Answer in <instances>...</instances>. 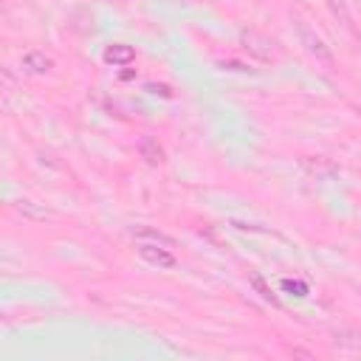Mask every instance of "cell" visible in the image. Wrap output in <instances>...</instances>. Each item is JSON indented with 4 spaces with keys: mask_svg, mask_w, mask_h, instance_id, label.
Instances as JSON below:
<instances>
[{
    "mask_svg": "<svg viewBox=\"0 0 361 361\" xmlns=\"http://www.w3.org/2000/svg\"><path fill=\"white\" fill-rule=\"evenodd\" d=\"M294 34H297V40H299V46L319 62V65H325V68H333V62H336V57H333V51H330V46L308 26V20H302V18H294Z\"/></svg>",
    "mask_w": 361,
    "mask_h": 361,
    "instance_id": "cell-1",
    "label": "cell"
},
{
    "mask_svg": "<svg viewBox=\"0 0 361 361\" xmlns=\"http://www.w3.org/2000/svg\"><path fill=\"white\" fill-rule=\"evenodd\" d=\"M240 46H243V51H249V57L260 60V62H274L280 60V43L257 29H243L240 32Z\"/></svg>",
    "mask_w": 361,
    "mask_h": 361,
    "instance_id": "cell-2",
    "label": "cell"
},
{
    "mask_svg": "<svg viewBox=\"0 0 361 361\" xmlns=\"http://www.w3.org/2000/svg\"><path fill=\"white\" fill-rule=\"evenodd\" d=\"M139 257L144 260V263H150V266H156V268H175V257H172V252L164 246H158V243H142L139 246Z\"/></svg>",
    "mask_w": 361,
    "mask_h": 361,
    "instance_id": "cell-3",
    "label": "cell"
},
{
    "mask_svg": "<svg viewBox=\"0 0 361 361\" xmlns=\"http://www.w3.org/2000/svg\"><path fill=\"white\" fill-rule=\"evenodd\" d=\"M139 156H142L147 164H153V167L164 164V147H161L158 139H153V136H142V139H139Z\"/></svg>",
    "mask_w": 361,
    "mask_h": 361,
    "instance_id": "cell-4",
    "label": "cell"
},
{
    "mask_svg": "<svg viewBox=\"0 0 361 361\" xmlns=\"http://www.w3.org/2000/svg\"><path fill=\"white\" fill-rule=\"evenodd\" d=\"M133 237L139 240V243H158V246H167V249L175 246V240H172L170 234H164V231H158V229H153V226H139V229H133Z\"/></svg>",
    "mask_w": 361,
    "mask_h": 361,
    "instance_id": "cell-5",
    "label": "cell"
},
{
    "mask_svg": "<svg viewBox=\"0 0 361 361\" xmlns=\"http://www.w3.org/2000/svg\"><path fill=\"white\" fill-rule=\"evenodd\" d=\"M133 60H136V51L125 43H113V46L104 48V62L107 65H130Z\"/></svg>",
    "mask_w": 361,
    "mask_h": 361,
    "instance_id": "cell-6",
    "label": "cell"
},
{
    "mask_svg": "<svg viewBox=\"0 0 361 361\" xmlns=\"http://www.w3.org/2000/svg\"><path fill=\"white\" fill-rule=\"evenodd\" d=\"M20 65H23L29 74H48V71L54 68V60L46 57L43 51H29V54H23Z\"/></svg>",
    "mask_w": 361,
    "mask_h": 361,
    "instance_id": "cell-7",
    "label": "cell"
},
{
    "mask_svg": "<svg viewBox=\"0 0 361 361\" xmlns=\"http://www.w3.org/2000/svg\"><path fill=\"white\" fill-rule=\"evenodd\" d=\"M15 209H18L23 217H29V220H46V217H48V212L40 209L34 200H15Z\"/></svg>",
    "mask_w": 361,
    "mask_h": 361,
    "instance_id": "cell-8",
    "label": "cell"
},
{
    "mask_svg": "<svg viewBox=\"0 0 361 361\" xmlns=\"http://www.w3.org/2000/svg\"><path fill=\"white\" fill-rule=\"evenodd\" d=\"M252 288H254V291H257V294H260L266 302H271L274 308H280V305H282V302H280V297H277V294H274V291L266 285V280H263L260 274H252Z\"/></svg>",
    "mask_w": 361,
    "mask_h": 361,
    "instance_id": "cell-9",
    "label": "cell"
},
{
    "mask_svg": "<svg viewBox=\"0 0 361 361\" xmlns=\"http://www.w3.org/2000/svg\"><path fill=\"white\" fill-rule=\"evenodd\" d=\"M325 4H327V9L333 12V18H339V20H341V26H347V29H350L353 18H350V6H347V0H325Z\"/></svg>",
    "mask_w": 361,
    "mask_h": 361,
    "instance_id": "cell-10",
    "label": "cell"
},
{
    "mask_svg": "<svg viewBox=\"0 0 361 361\" xmlns=\"http://www.w3.org/2000/svg\"><path fill=\"white\" fill-rule=\"evenodd\" d=\"M282 288L285 291H294V297H308V285L299 282V280H282Z\"/></svg>",
    "mask_w": 361,
    "mask_h": 361,
    "instance_id": "cell-11",
    "label": "cell"
},
{
    "mask_svg": "<svg viewBox=\"0 0 361 361\" xmlns=\"http://www.w3.org/2000/svg\"><path fill=\"white\" fill-rule=\"evenodd\" d=\"M220 68H223V71H243V74L249 71V68H243V65H240V62H234V60H229V62L223 60V62H220Z\"/></svg>",
    "mask_w": 361,
    "mask_h": 361,
    "instance_id": "cell-12",
    "label": "cell"
}]
</instances>
